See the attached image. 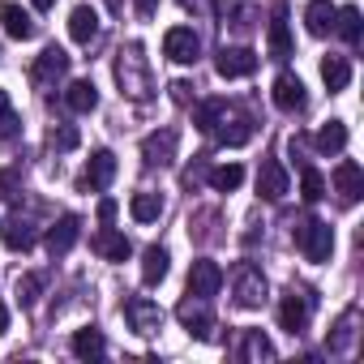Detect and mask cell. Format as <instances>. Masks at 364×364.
Wrapping results in <instances>:
<instances>
[{
	"mask_svg": "<svg viewBox=\"0 0 364 364\" xmlns=\"http://www.w3.org/2000/svg\"><path fill=\"white\" fill-rule=\"evenodd\" d=\"M240 180H245V167H240V163H223V167H215V171H210V185H215L219 193L240 189Z\"/></svg>",
	"mask_w": 364,
	"mask_h": 364,
	"instance_id": "1f68e13d",
	"label": "cell"
},
{
	"mask_svg": "<svg viewBox=\"0 0 364 364\" xmlns=\"http://www.w3.org/2000/svg\"><path fill=\"white\" fill-rule=\"evenodd\" d=\"M270 56H274V60H287V56H291V35H287L283 14L270 22Z\"/></svg>",
	"mask_w": 364,
	"mask_h": 364,
	"instance_id": "836d02e7",
	"label": "cell"
},
{
	"mask_svg": "<svg viewBox=\"0 0 364 364\" xmlns=\"http://www.w3.org/2000/svg\"><path fill=\"white\" fill-rule=\"evenodd\" d=\"M296 249H300L309 262H330V253H334V228L321 223V219L300 223V228H296Z\"/></svg>",
	"mask_w": 364,
	"mask_h": 364,
	"instance_id": "7a4b0ae2",
	"label": "cell"
},
{
	"mask_svg": "<svg viewBox=\"0 0 364 364\" xmlns=\"http://www.w3.org/2000/svg\"><path fill=\"white\" fill-rule=\"evenodd\" d=\"M116 82H120V90H124L129 99H137V103H146V99L154 95V82H150V69H146L141 43L120 48V56H116Z\"/></svg>",
	"mask_w": 364,
	"mask_h": 364,
	"instance_id": "6da1fadb",
	"label": "cell"
},
{
	"mask_svg": "<svg viewBox=\"0 0 364 364\" xmlns=\"http://www.w3.org/2000/svg\"><path fill=\"white\" fill-rule=\"evenodd\" d=\"M232 291H236L240 309H262V300H266V274L253 262H240L232 270Z\"/></svg>",
	"mask_w": 364,
	"mask_h": 364,
	"instance_id": "3957f363",
	"label": "cell"
},
{
	"mask_svg": "<svg viewBox=\"0 0 364 364\" xmlns=\"http://www.w3.org/2000/svg\"><path fill=\"white\" fill-rule=\"evenodd\" d=\"M124 317H129V326H133L137 334H159V330H163V309H159L154 300H146V296L124 300Z\"/></svg>",
	"mask_w": 364,
	"mask_h": 364,
	"instance_id": "ba28073f",
	"label": "cell"
},
{
	"mask_svg": "<svg viewBox=\"0 0 364 364\" xmlns=\"http://www.w3.org/2000/svg\"><path fill=\"white\" fill-rule=\"evenodd\" d=\"M77 236H82V219H77V215H60L56 228L48 232V253H52V257H65V253L77 245Z\"/></svg>",
	"mask_w": 364,
	"mask_h": 364,
	"instance_id": "4fadbf2b",
	"label": "cell"
},
{
	"mask_svg": "<svg viewBox=\"0 0 364 364\" xmlns=\"http://www.w3.org/2000/svg\"><path fill=\"white\" fill-rule=\"evenodd\" d=\"M215 69H219V77H249L257 69V52L253 48H219Z\"/></svg>",
	"mask_w": 364,
	"mask_h": 364,
	"instance_id": "30bf717a",
	"label": "cell"
},
{
	"mask_svg": "<svg viewBox=\"0 0 364 364\" xmlns=\"http://www.w3.org/2000/svg\"><path fill=\"white\" fill-rule=\"evenodd\" d=\"M270 99H274V107H283V112H304V103H309V99H304V82H300L296 73H279Z\"/></svg>",
	"mask_w": 364,
	"mask_h": 364,
	"instance_id": "7c38bea8",
	"label": "cell"
},
{
	"mask_svg": "<svg viewBox=\"0 0 364 364\" xmlns=\"http://www.w3.org/2000/svg\"><path fill=\"white\" fill-rule=\"evenodd\" d=\"M202 180H206V159H198V163H193L185 176H180V185H185V189H198Z\"/></svg>",
	"mask_w": 364,
	"mask_h": 364,
	"instance_id": "74e56055",
	"label": "cell"
},
{
	"mask_svg": "<svg viewBox=\"0 0 364 364\" xmlns=\"http://www.w3.org/2000/svg\"><path fill=\"white\" fill-rule=\"evenodd\" d=\"M279 326H283L287 334H300V330L309 326V296L287 291V296H283V304H279Z\"/></svg>",
	"mask_w": 364,
	"mask_h": 364,
	"instance_id": "2e32d148",
	"label": "cell"
},
{
	"mask_svg": "<svg viewBox=\"0 0 364 364\" xmlns=\"http://www.w3.org/2000/svg\"><path fill=\"white\" fill-rule=\"evenodd\" d=\"M0 240H5V249H9V253H31L39 236H35V223L18 215V219H9L5 228H0Z\"/></svg>",
	"mask_w": 364,
	"mask_h": 364,
	"instance_id": "9a60e30c",
	"label": "cell"
},
{
	"mask_svg": "<svg viewBox=\"0 0 364 364\" xmlns=\"http://www.w3.org/2000/svg\"><path fill=\"white\" fill-rule=\"evenodd\" d=\"M300 198H304V202H321V198H326V180H321V171L304 167V176H300Z\"/></svg>",
	"mask_w": 364,
	"mask_h": 364,
	"instance_id": "d590c367",
	"label": "cell"
},
{
	"mask_svg": "<svg viewBox=\"0 0 364 364\" xmlns=\"http://www.w3.org/2000/svg\"><path fill=\"white\" fill-rule=\"evenodd\" d=\"M228 112V99H206L198 112H193V124L202 129V133H210V129H219V116Z\"/></svg>",
	"mask_w": 364,
	"mask_h": 364,
	"instance_id": "d6a6232c",
	"label": "cell"
},
{
	"mask_svg": "<svg viewBox=\"0 0 364 364\" xmlns=\"http://www.w3.org/2000/svg\"><path fill=\"white\" fill-rule=\"evenodd\" d=\"M137 18H141V22L154 18V0H137Z\"/></svg>",
	"mask_w": 364,
	"mask_h": 364,
	"instance_id": "60d3db41",
	"label": "cell"
},
{
	"mask_svg": "<svg viewBox=\"0 0 364 364\" xmlns=\"http://www.w3.org/2000/svg\"><path fill=\"white\" fill-rule=\"evenodd\" d=\"M219 124H223V129H219V141H223V146H245V141L253 137V120H249L245 112H223Z\"/></svg>",
	"mask_w": 364,
	"mask_h": 364,
	"instance_id": "ac0fdd59",
	"label": "cell"
},
{
	"mask_svg": "<svg viewBox=\"0 0 364 364\" xmlns=\"http://www.w3.org/2000/svg\"><path fill=\"white\" fill-rule=\"evenodd\" d=\"M176 129H154V133H146V141H141V159L150 163V167H167L171 159H176Z\"/></svg>",
	"mask_w": 364,
	"mask_h": 364,
	"instance_id": "8fae6325",
	"label": "cell"
},
{
	"mask_svg": "<svg viewBox=\"0 0 364 364\" xmlns=\"http://www.w3.org/2000/svg\"><path fill=\"white\" fill-rule=\"evenodd\" d=\"M65 73H69V52L52 43V48H43V52H39V60H35V69H31V82L48 90V86H56Z\"/></svg>",
	"mask_w": 364,
	"mask_h": 364,
	"instance_id": "5b68a950",
	"label": "cell"
},
{
	"mask_svg": "<svg viewBox=\"0 0 364 364\" xmlns=\"http://www.w3.org/2000/svg\"><path fill=\"white\" fill-rule=\"evenodd\" d=\"M334 31H338L347 43H360V31H364V22H360V9H355V5L338 9V14H334Z\"/></svg>",
	"mask_w": 364,
	"mask_h": 364,
	"instance_id": "4dcf8cb0",
	"label": "cell"
},
{
	"mask_svg": "<svg viewBox=\"0 0 364 364\" xmlns=\"http://www.w3.org/2000/svg\"><path fill=\"white\" fill-rule=\"evenodd\" d=\"M321 82H326L330 90H347V82H351L347 56H326V60H321Z\"/></svg>",
	"mask_w": 364,
	"mask_h": 364,
	"instance_id": "484cf974",
	"label": "cell"
},
{
	"mask_svg": "<svg viewBox=\"0 0 364 364\" xmlns=\"http://www.w3.org/2000/svg\"><path fill=\"white\" fill-rule=\"evenodd\" d=\"M257 193H262L266 202H279V198L287 193V171H283L279 163H262V171H257Z\"/></svg>",
	"mask_w": 364,
	"mask_h": 364,
	"instance_id": "7402d4cb",
	"label": "cell"
},
{
	"mask_svg": "<svg viewBox=\"0 0 364 364\" xmlns=\"http://www.w3.org/2000/svg\"><path fill=\"white\" fill-rule=\"evenodd\" d=\"M69 35H73V43H95L99 39V14L90 5H77L69 14Z\"/></svg>",
	"mask_w": 364,
	"mask_h": 364,
	"instance_id": "d6986e66",
	"label": "cell"
},
{
	"mask_svg": "<svg viewBox=\"0 0 364 364\" xmlns=\"http://www.w3.org/2000/svg\"><path fill=\"white\" fill-rule=\"evenodd\" d=\"M0 26H5L9 39H31V35H35L31 14H26L22 5H14V0H5V5H0Z\"/></svg>",
	"mask_w": 364,
	"mask_h": 364,
	"instance_id": "e0dca14e",
	"label": "cell"
},
{
	"mask_svg": "<svg viewBox=\"0 0 364 364\" xmlns=\"http://www.w3.org/2000/svg\"><path fill=\"white\" fill-rule=\"evenodd\" d=\"M65 107L77 112V116L95 112V107H99V90H95V82H90V77H77V82L65 90Z\"/></svg>",
	"mask_w": 364,
	"mask_h": 364,
	"instance_id": "ffe728a7",
	"label": "cell"
},
{
	"mask_svg": "<svg viewBox=\"0 0 364 364\" xmlns=\"http://www.w3.org/2000/svg\"><path fill=\"white\" fill-rule=\"evenodd\" d=\"M99 219H103V223H112V219H116V202H112V198H103V202H99Z\"/></svg>",
	"mask_w": 364,
	"mask_h": 364,
	"instance_id": "ab89813d",
	"label": "cell"
},
{
	"mask_svg": "<svg viewBox=\"0 0 364 364\" xmlns=\"http://www.w3.org/2000/svg\"><path fill=\"white\" fill-rule=\"evenodd\" d=\"M355 321H360V313L355 309H347L338 321H334V334L326 338V347L334 351V355H343V351H351V338H355Z\"/></svg>",
	"mask_w": 364,
	"mask_h": 364,
	"instance_id": "d4e9b609",
	"label": "cell"
},
{
	"mask_svg": "<svg viewBox=\"0 0 364 364\" xmlns=\"http://www.w3.org/2000/svg\"><path fill=\"white\" fill-rule=\"evenodd\" d=\"M112 176H116V154H112V150H95L90 163H86V171H82V180H77V189L99 193V189L112 185Z\"/></svg>",
	"mask_w": 364,
	"mask_h": 364,
	"instance_id": "52a82bcc",
	"label": "cell"
},
{
	"mask_svg": "<svg viewBox=\"0 0 364 364\" xmlns=\"http://www.w3.org/2000/svg\"><path fill=\"white\" fill-rule=\"evenodd\" d=\"M103 351H107V343H103V334H99L95 326H86V330L73 334V355H77V360H95V355H103Z\"/></svg>",
	"mask_w": 364,
	"mask_h": 364,
	"instance_id": "83f0119b",
	"label": "cell"
},
{
	"mask_svg": "<svg viewBox=\"0 0 364 364\" xmlns=\"http://www.w3.org/2000/svg\"><path fill=\"white\" fill-rule=\"evenodd\" d=\"M163 56L176 60V65H193V60L202 56V39H198L189 26H171V31L163 35Z\"/></svg>",
	"mask_w": 364,
	"mask_h": 364,
	"instance_id": "277c9868",
	"label": "cell"
},
{
	"mask_svg": "<svg viewBox=\"0 0 364 364\" xmlns=\"http://www.w3.org/2000/svg\"><path fill=\"white\" fill-rule=\"evenodd\" d=\"M5 330H9V309L0 304V334H5Z\"/></svg>",
	"mask_w": 364,
	"mask_h": 364,
	"instance_id": "b9f144b4",
	"label": "cell"
},
{
	"mask_svg": "<svg viewBox=\"0 0 364 364\" xmlns=\"http://www.w3.org/2000/svg\"><path fill=\"white\" fill-rule=\"evenodd\" d=\"M334 189H338V198H343V206H355L360 202V193H364V171H360V163L355 159H343L338 167H334Z\"/></svg>",
	"mask_w": 364,
	"mask_h": 364,
	"instance_id": "9c48e42d",
	"label": "cell"
},
{
	"mask_svg": "<svg viewBox=\"0 0 364 364\" xmlns=\"http://www.w3.org/2000/svg\"><path fill=\"white\" fill-rule=\"evenodd\" d=\"M219 287H223V270H219V262L198 257V262L189 266V296L210 300V296H219Z\"/></svg>",
	"mask_w": 364,
	"mask_h": 364,
	"instance_id": "8992f818",
	"label": "cell"
},
{
	"mask_svg": "<svg viewBox=\"0 0 364 364\" xmlns=\"http://www.w3.org/2000/svg\"><path fill=\"white\" fill-rule=\"evenodd\" d=\"M334 5L330 0H309V9H304V26H309V35H317V39H326L330 31H334Z\"/></svg>",
	"mask_w": 364,
	"mask_h": 364,
	"instance_id": "44dd1931",
	"label": "cell"
},
{
	"mask_svg": "<svg viewBox=\"0 0 364 364\" xmlns=\"http://www.w3.org/2000/svg\"><path fill=\"white\" fill-rule=\"evenodd\" d=\"M171 99H176V103H189V99H193V86H189V82H171Z\"/></svg>",
	"mask_w": 364,
	"mask_h": 364,
	"instance_id": "f35d334b",
	"label": "cell"
},
{
	"mask_svg": "<svg viewBox=\"0 0 364 364\" xmlns=\"http://www.w3.org/2000/svg\"><path fill=\"white\" fill-rule=\"evenodd\" d=\"M240 360H274V347L262 330H245L240 334Z\"/></svg>",
	"mask_w": 364,
	"mask_h": 364,
	"instance_id": "f1b7e54d",
	"label": "cell"
},
{
	"mask_svg": "<svg viewBox=\"0 0 364 364\" xmlns=\"http://www.w3.org/2000/svg\"><path fill=\"white\" fill-rule=\"evenodd\" d=\"M313 141H317V150H321V154H338V150L347 146V124H343V120H330V124H321V129H317V137H313Z\"/></svg>",
	"mask_w": 364,
	"mask_h": 364,
	"instance_id": "4316f807",
	"label": "cell"
},
{
	"mask_svg": "<svg viewBox=\"0 0 364 364\" xmlns=\"http://www.w3.org/2000/svg\"><path fill=\"white\" fill-rule=\"evenodd\" d=\"M77 141H82V133L73 124H52L48 129V146L52 150H77Z\"/></svg>",
	"mask_w": 364,
	"mask_h": 364,
	"instance_id": "e575fe53",
	"label": "cell"
},
{
	"mask_svg": "<svg viewBox=\"0 0 364 364\" xmlns=\"http://www.w3.org/2000/svg\"><path fill=\"white\" fill-rule=\"evenodd\" d=\"M129 215H133L137 223H154V219L163 215V198H159V193H133Z\"/></svg>",
	"mask_w": 364,
	"mask_h": 364,
	"instance_id": "f546056e",
	"label": "cell"
},
{
	"mask_svg": "<svg viewBox=\"0 0 364 364\" xmlns=\"http://www.w3.org/2000/svg\"><path fill=\"white\" fill-rule=\"evenodd\" d=\"M95 253H103L107 262H124V257L133 253V245H129V236H124V232H112V228H107V232H99V236H95Z\"/></svg>",
	"mask_w": 364,
	"mask_h": 364,
	"instance_id": "cb8c5ba5",
	"label": "cell"
},
{
	"mask_svg": "<svg viewBox=\"0 0 364 364\" xmlns=\"http://www.w3.org/2000/svg\"><path fill=\"white\" fill-rule=\"evenodd\" d=\"M31 5H35V9H52V5H56V0H31Z\"/></svg>",
	"mask_w": 364,
	"mask_h": 364,
	"instance_id": "ee69618b",
	"label": "cell"
},
{
	"mask_svg": "<svg viewBox=\"0 0 364 364\" xmlns=\"http://www.w3.org/2000/svg\"><path fill=\"white\" fill-rule=\"evenodd\" d=\"M9 112V90H0V116Z\"/></svg>",
	"mask_w": 364,
	"mask_h": 364,
	"instance_id": "7bdbcfd3",
	"label": "cell"
},
{
	"mask_svg": "<svg viewBox=\"0 0 364 364\" xmlns=\"http://www.w3.org/2000/svg\"><path fill=\"white\" fill-rule=\"evenodd\" d=\"M39 291H43V279H39V274H22V279H18V304H22V309L39 304Z\"/></svg>",
	"mask_w": 364,
	"mask_h": 364,
	"instance_id": "8d00e7d4",
	"label": "cell"
},
{
	"mask_svg": "<svg viewBox=\"0 0 364 364\" xmlns=\"http://www.w3.org/2000/svg\"><path fill=\"white\" fill-rule=\"evenodd\" d=\"M176 317L180 321H185V330L189 334H198V338H206L210 334V313H206V300H198V296H185V300H180V309H176Z\"/></svg>",
	"mask_w": 364,
	"mask_h": 364,
	"instance_id": "5bb4252c",
	"label": "cell"
},
{
	"mask_svg": "<svg viewBox=\"0 0 364 364\" xmlns=\"http://www.w3.org/2000/svg\"><path fill=\"white\" fill-rule=\"evenodd\" d=\"M167 262H171L167 249H163V245H150V249L141 253V283H146V287L163 283V279H167Z\"/></svg>",
	"mask_w": 364,
	"mask_h": 364,
	"instance_id": "603a6c76",
	"label": "cell"
}]
</instances>
